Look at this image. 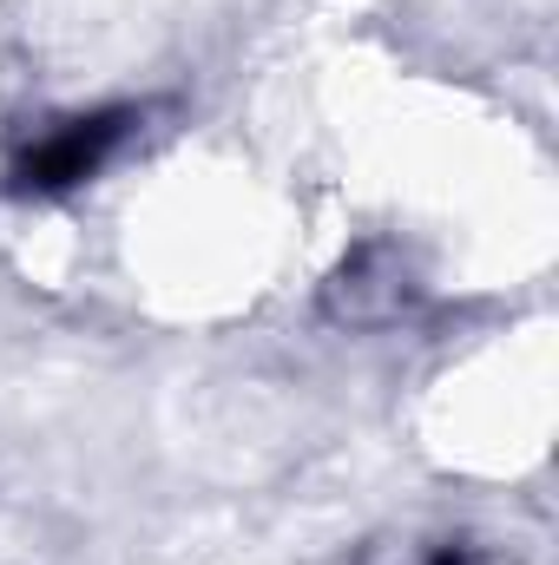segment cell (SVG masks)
Segmentation results:
<instances>
[{
	"instance_id": "cell-1",
	"label": "cell",
	"mask_w": 559,
	"mask_h": 565,
	"mask_svg": "<svg viewBox=\"0 0 559 565\" xmlns=\"http://www.w3.org/2000/svg\"><path fill=\"white\" fill-rule=\"evenodd\" d=\"M119 132H126V113L73 119V126H60L53 139H40L13 164V184L20 191H66V184H80V178H93L106 164V151L119 145Z\"/></svg>"
}]
</instances>
